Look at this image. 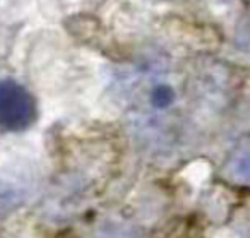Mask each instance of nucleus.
<instances>
[{
  "label": "nucleus",
  "mask_w": 250,
  "mask_h": 238,
  "mask_svg": "<svg viewBox=\"0 0 250 238\" xmlns=\"http://www.w3.org/2000/svg\"><path fill=\"white\" fill-rule=\"evenodd\" d=\"M223 172L233 183L250 187V144L236 146L225 161Z\"/></svg>",
  "instance_id": "obj_3"
},
{
  "label": "nucleus",
  "mask_w": 250,
  "mask_h": 238,
  "mask_svg": "<svg viewBox=\"0 0 250 238\" xmlns=\"http://www.w3.org/2000/svg\"><path fill=\"white\" fill-rule=\"evenodd\" d=\"M98 238H141L134 228L125 224H106L100 230Z\"/></svg>",
  "instance_id": "obj_4"
},
{
  "label": "nucleus",
  "mask_w": 250,
  "mask_h": 238,
  "mask_svg": "<svg viewBox=\"0 0 250 238\" xmlns=\"http://www.w3.org/2000/svg\"><path fill=\"white\" fill-rule=\"evenodd\" d=\"M236 45L242 50L250 52V18L243 19L240 28L236 29Z\"/></svg>",
  "instance_id": "obj_6"
},
{
  "label": "nucleus",
  "mask_w": 250,
  "mask_h": 238,
  "mask_svg": "<svg viewBox=\"0 0 250 238\" xmlns=\"http://www.w3.org/2000/svg\"><path fill=\"white\" fill-rule=\"evenodd\" d=\"M29 185L24 178L11 173H0V216L16 211L26 202Z\"/></svg>",
  "instance_id": "obj_2"
},
{
  "label": "nucleus",
  "mask_w": 250,
  "mask_h": 238,
  "mask_svg": "<svg viewBox=\"0 0 250 238\" xmlns=\"http://www.w3.org/2000/svg\"><path fill=\"white\" fill-rule=\"evenodd\" d=\"M38 118L33 94L18 81L0 79V130L18 134L31 127Z\"/></svg>",
  "instance_id": "obj_1"
},
{
  "label": "nucleus",
  "mask_w": 250,
  "mask_h": 238,
  "mask_svg": "<svg viewBox=\"0 0 250 238\" xmlns=\"http://www.w3.org/2000/svg\"><path fill=\"white\" fill-rule=\"evenodd\" d=\"M175 100V93L170 86H165V84H160L153 89L151 93V103L156 108H167L171 105V101Z\"/></svg>",
  "instance_id": "obj_5"
}]
</instances>
